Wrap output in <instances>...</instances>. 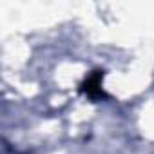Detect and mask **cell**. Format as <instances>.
<instances>
[{"mask_svg": "<svg viewBox=\"0 0 154 154\" xmlns=\"http://www.w3.org/2000/svg\"><path fill=\"white\" fill-rule=\"evenodd\" d=\"M102 80H103V71H93L87 78L82 82V85H80V91L87 96V98H91L93 102H98V100H103V98H109V94L103 91V87H102Z\"/></svg>", "mask_w": 154, "mask_h": 154, "instance_id": "6da1fadb", "label": "cell"}]
</instances>
